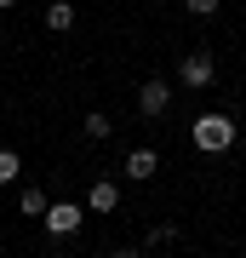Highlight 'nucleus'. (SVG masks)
<instances>
[{
  "label": "nucleus",
  "instance_id": "nucleus-1",
  "mask_svg": "<svg viewBox=\"0 0 246 258\" xmlns=\"http://www.w3.org/2000/svg\"><path fill=\"white\" fill-rule=\"evenodd\" d=\"M189 138H195L201 155H223V149L235 144V120H229V115H195Z\"/></svg>",
  "mask_w": 246,
  "mask_h": 258
},
{
  "label": "nucleus",
  "instance_id": "nucleus-2",
  "mask_svg": "<svg viewBox=\"0 0 246 258\" xmlns=\"http://www.w3.org/2000/svg\"><path fill=\"white\" fill-rule=\"evenodd\" d=\"M80 218H86V207L80 201H57V207H46V235H57V241H63V235H74V230H80Z\"/></svg>",
  "mask_w": 246,
  "mask_h": 258
},
{
  "label": "nucleus",
  "instance_id": "nucleus-3",
  "mask_svg": "<svg viewBox=\"0 0 246 258\" xmlns=\"http://www.w3.org/2000/svg\"><path fill=\"white\" fill-rule=\"evenodd\" d=\"M212 75H218L212 52H183V63H178V81L183 86H212Z\"/></svg>",
  "mask_w": 246,
  "mask_h": 258
},
{
  "label": "nucleus",
  "instance_id": "nucleus-4",
  "mask_svg": "<svg viewBox=\"0 0 246 258\" xmlns=\"http://www.w3.org/2000/svg\"><path fill=\"white\" fill-rule=\"evenodd\" d=\"M166 103H172V86H166V81H143V86H137V109H143L149 120L166 115Z\"/></svg>",
  "mask_w": 246,
  "mask_h": 258
},
{
  "label": "nucleus",
  "instance_id": "nucleus-5",
  "mask_svg": "<svg viewBox=\"0 0 246 258\" xmlns=\"http://www.w3.org/2000/svg\"><path fill=\"white\" fill-rule=\"evenodd\" d=\"M86 207L92 212H115L120 207V184H115V178H98V184L86 189Z\"/></svg>",
  "mask_w": 246,
  "mask_h": 258
},
{
  "label": "nucleus",
  "instance_id": "nucleus-6",
  "mask_svg": "<svg viewBox=\"0 0 246 258\" xmlns=\"http://www.w3.org/2000/svg\"><path fill=\"white\" fill-rule=\"evenodd\" d=\"M155 166H160L155 149H132L126 155V178H155Z\"/></svg>",
  "mask_w": 246,
  "mask_h": 258
},
{
  "label": "nucleus",
  "instance_id": "nucleus-7",
  "mask_svg": "<svg viewBox=\"0 0 246 258\" xmlns=\"http://www.w3.org/2000/svg\"><path fill=\"white\" fill-rule=\"evenodd\" d=\"M46 29H57V35L74 29V6H69V0H52V6H46Z\"/></svg>",
  "mask_w": 246,
  "mask_h": 258
},
{
  "label": "nucleus",
  "instance_id": "nucleus-8",
  "mask_svg": "<svg viewBox=\"0 0 246 258\" xmlns=\"http://www.w3.org/2000/svg\"><path fill=\"white\" fill-rule=\"evenodd\" d=\"M46 207H52L46 189H18V212H23V218H46Z\"/></svg>",
  "mask_w": 246,
  "mask_h": 258
},
{
  "label": "nucleus",
  "instance_id": "nucleus-9",
  "mask_svg": "<svg viewBox=\"0 0 246 258\" xmlns=\"http://www.w3.org/2000/svg\"><path fill=\"white\" fill-rule=\"evenodd\" d=\"M18 172H23L18 149H0V184H18Z\"/></svg>",
  "mask_w": 246,
  "mask_h": 258
},
{
  "label": "nucleus",
  "instance_id": "nucleus-10",
  "mask_svg": "<svg viewBox=\"0 0 246 258\" xmlns=\"http://www.w3.org/2000/svg\"><path fill=\"white\" fill-rule=\"evenodd\" d=\"M109 132H115V126H109V115H98V109L86 115V138H98V144H103V138H109Z\"/></svg>",
  "mask_w": 246,
  "mask_h": 258
},
{
  "label": "nucleus",
  "instance_id": "nucleus-11",
  "mask_svg": "<svg viewBox=\"0 0 246 258\" xmlns=\"http://www.w3.org/2000/svg\"><path fill=\"white\" fill-rule=\"evenodd\" d=\"M178 230H172V224H155V230H149V247H166V241H172Z\"/></svg>",
  "mask_w": 246,
  "mask_h": 258
},
{
  "label": "nucleus",
  "instance_id": "nucleus-12",
  "mask_svg": "<svg viewBox=\"0 0 246 258\" xmlns=\"http://www.w3.org/2000/svg\"><path fill=\"white\" fill-rule=\"evenodd\" d=\"M183 6H189L195 18H212V12H218V0H183Z\"/></svg>",
  "mask_w": 246,
  "mask_h": 258
},
{
  "label": "nucleus",
  "instance_id": "nucleus-13",
  "mask_svg": "<svg viewBox=\"0 0 246 258\" xmlns=\"http://www.w3.org/2000/svg\"><path fill=\"white\" fill-rule=\"evenodd\" d=\"M109 258H149V252H137V247H120V252H109Z\"/></svg>",
  "mask_w": 246,
  "mask_h": 258
},
{
  "label": "nucleus",
  "instance_id": "nucleus-14",
  "mask_svg": "<svg viewBox=\"0 0 246 258\" xmlns=\"http://www.w3.org/2000/svg\"><path fill=\"white\" fill-rule=\"evenodd\" d=\"M6 6H12V0H0V12H6Z\"/></svg>",
  "mask_w": 246,
  "mask_h": 258
}]
</instances>
